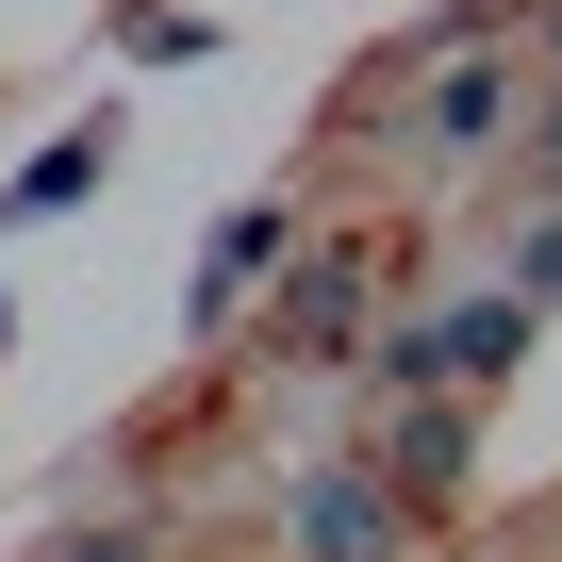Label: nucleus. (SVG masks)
I'll return each mask as SVG.
<instances>
[{
  "mask_svg": "<svg viewBox=\"0 0 562 562\" xmlns=\"http://www.w3.org/2000/svg\"><path fill=\"white\" fill-rule=\"evenodd\" d=\"M496 133H513V67H463V83H430V116H414L430 166H480Z\"/></svg>",
  "mask_w": 562,
  "mask_h": 562,
  "instance_id": "f257e3e1",
  "label": "nucleus"
},
{
  "mask_svg": "<svg viewBox=\"0 0 562 562\" xmlns=\"http://www.w3.org/2000/svg\"><path fill=\"white\" fill-rule=\"evenodd\" d=\"M299 529H315V562H397V496H364L348 463L299 480Z\"/></svg>",
  "mask_w": 562,
  "mask_h": 562,
  "instance_id": "f03ea898",
  "label": "nucleus"
},
{
  "mask_svg": "<svg viewBox=\"0 0 562 562\" xmlns=\"http://www.w3.org/2000/svg\"><path fill=\"white\" fill-rule=\"evenodd\" d=\"M265 265H281V215H232V232H215V248H199V281H182V315H199V331H215V315H232V299H248V281H265Z\"/></svg>",
  "mask_w": 562,
  "mask_h": 562,
  "instance_id": "7ed1b4c3",
  "label": "nucleus"
},
{
  "mask_svg": "<svg viewBox=\"0 0 562 562\" xmlns=\"http://www.w3.org/2000/svg\"><path fill=\"white\" fill-rule=\"evenodd\" d=\"M348 281H364V265H315V281H299V315H281V331H299V348H331V331H348Z\"/></svg>",
  "mask_w": 562,
  "mask_h": 562,
  "instance_id": "20e7f679",
  "label": "nucleus"
},
{
  "mask_svg": "<svg viewBox=\"0 0 562 562\" xmlns=\"http://www.w3.org/2000/svg\"><path fill=\"white\" fill-rule=\"evenodd\" d=\"M83 182H100V133H67V149H50L34 182H18V215H50V199H83Z\"/></svg>",
  "mask_w": 562,
  "mask_h": 562,
  "instance_id": "39448f33",
  "label": "nucleus"
},
{
  "mask_svg": "<svg viewBox=\"0 0 562 562\" xmlns=\"http://www.w3.org/2000/svg\"><path fill=\"white\" fill-rule=\"evenodd\" d=\"M529 299H562V232H529Z\"/></svg>",
  "mask_w": 562,
  "mask_h": 562,
  "instance_id": "423d86ee",
  "label": "nucleus"
}]
</instances>
